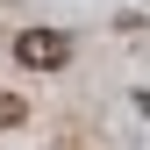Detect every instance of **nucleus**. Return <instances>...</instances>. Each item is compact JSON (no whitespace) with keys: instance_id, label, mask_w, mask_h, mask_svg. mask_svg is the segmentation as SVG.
<instances>
[{"instance_id":"obj_1","label":"nucleus","mask_w":150,"mask_h":150,"mask_svg":"<svg viewBox=\"0 0 150 150\" xmlns=\"http://www.w3.org/2000/svg\"><path fill=\"white\" fill-rule=\"evenodd\" d=\"M71 57V36L64 29H22V36H14V64H22V71H57Z\"/></svg>"},{"instance_id":"obj_2","label":"nucleus","mask_w":150,"mask_h":150,"mask_svg":"<svg viewBox=\"0 0 150 150\" xmlns=\"http://www.w3.org/2000/svg\"><path fill=\"white\" fill-rule=\"evenodd\" d=\"M29 122V100H22V93H0V129H22Z\"/></svg>"}]
</instances>
